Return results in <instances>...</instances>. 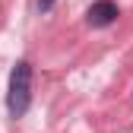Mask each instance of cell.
<instances>
[{
	"label": "cell",
	"mask_w": 133,
	"mask_h": 133,
	"mask_svg": "<svg viewBox=\"0 0 133 133\" xmlns=\"http://www.w3.org/2000/svg\"><path fill=\"white\" fill-rule=\"evenodd\" d=\"M57 0H38V13H51Z\"/></svg>",
	"instance_id": "3957f363"
},
{
	"label": "cell",
	"mask_w": 133,
	"mask_h": 133,
	"mask_svg": "<svg viewBox=\"0 0 133 133\" xmlns=\"http://www.w3.org/2000/svg\"><path fill=\"white\" fill-rule=\"evenodd\" d=\"M117 16H121V10H117L114 0H95V3L86 10V22L92 29H108V25L117 22Z\"/></svg>",
	"instance_id": "7a4b0ae2"
},
{
	"label": "cell",
	"mask_w": 133,
	"mask_h": 133,
	"mask_svg": "<svg viewBox=\"0 0 133 133\" xmlns=\"http://www.w3.org/2000/svg\"><path fill=\"white\" fill-rule=\"evenodd\" d=\"M32 108V63L19 60L10 73V86H6V111L13 121L25 117V111Z\"/></svg>",
	"instance_id": "6da1fadb"
}]
</instances>
